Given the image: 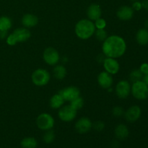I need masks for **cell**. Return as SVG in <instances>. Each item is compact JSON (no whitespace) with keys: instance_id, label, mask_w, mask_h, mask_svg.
Listing matches in <instances>:
<instances>
[{"instance_id":"obj_1","label":"cell","mask_w":148,"mask_h":148,"mask_svg":"<svg viewBox=\"0 0 148 148\" xmlns=\"http://www.w3.org/2000/svg\"><path fill=\"white\" fill-rule=\"evenodd\" d=\"M102 50L106 57L117 59L124 54L127 50V44L123 38L119 36H111L103 41Z\"/></svg>"},{"instance_id":"obj_2","label":"cell","mask_w":148,"mask_h":148,"mask_svg":"<svg viewBox=\"0 0 148 148\" xmlns=\"http://www.w3.org/2000/svg\"><path fill=\"white\" fill-rule=\"evenodd\" d=\"M95 24L90 20H81L75 25V33L78 38L82 40L90 38L95 33Z\"/></svg>"},{"instance_id":"obj_3","label":"cell","mask_w":148,"mask_h":148,"mask_svg":"<svg viewBox=\"0 0 148 148\" xmlns=\"http://www.w3.org/2000/svg\"><path fill=\"white\" fill-rule=\"evenodd\" d=\"M131 91L136 99L145 100L148 98V85L143 80L133 82Z\"/></svg>"},{"instance_id":"obj_4","label":"cell","mask_w":148,"mask_h":148,"mask_svg":"<svg viewBox=\"0 0 148 148\" xmlns=\"http://www.w3.org/2000/svg\"><path fill=\"white\" fill-rule=\"evenodd\" d=\"M50 74L44 69H38L32 74V82L36 86L42 87L47 85L50 80Z\"/></svg>"},{"instance_id":"obj_5","label":"cell","mask_w":148,"mask_h":148,"mask_svg":"<svg viewBox=\"0 0 148 148\" xmlns=\"http://www.w3.org/2000/svg\"><path fill=\"white\" fill-rule=\"evenodd\" d=\"M36 124L40 130L43 131L51 130L54 126V119L47 113L40 114L36 119Z\"/></svg>"},{"instance_id":"obj_6","label":"cell","mask_w":148,"mask_h":148,"mask_svg":"<svg viewBox=\"0 0 148 148\" xmlns=\"http://www.w3.org/2000/svg\"><path fill=\"white\" fill-rule=\"evenodd\" d=\"M77 111L70 105L65 106L59 109V117L62 121L65 122H70L75 119L77 116Z\"/></svg>"},{"instance_id":"obj_7","label":"cell","mask_w":148,"mask_h":148,"mask_svg":"<svg viewBox=\"0 0 148 148\" xmlns=\"http://www.w3.org/2000/svg\"><path fill=\"white\" fill-rule=\"evenodd\" d=\"M43 58L45 62L49 65H55L59 62V54L56 49L49 47L43 51Z\"/></svg>"},{"instance_id":"obj_8","label":"cell","mask_w":148,"mask_h":148,"mask_svg":"<svg viewBox=\"0 0 148 148\" xmlns=\"http://www.w3.org/2000/svg\"><path fill=\"white\" fill-rule=\"evenodd\" d=\"M64 101H72L80 95V91L77 88L74 86L67 87V88L62 89L59 92Z\"/></svg>"},{"instance_id":"obj_9","label":"cell","mask_w":148,"mask_h":148,"mask_svg":"<svg viewBox=\"0 0 148 148\" xmlns=\"http://www.w3.org/2000/svg\"><path fill=\"white\" fill-rule=\"evenodd\" d=\"M131 92V85L127 80H121L116 87V92L117 96L121 99L127 98Z\"/></svg>"},{"instance_id":"obj_10","label":"cell","mask_w":148,"mask_h":148,"mask_svg":"<svg viewBox=\"0 0 148 148\" xmlns=\"http://www.w3.org/2000/svg\"><path fill=\"white\" fill-rule=\"evenodd\" d=\"M92 127L91 120L87 117L79 119L75 124V130L79 134H85L88 132Z\"/></svg>"},{"instance_id":"obj_11","label":"cell","mask_w":148,"mask_h":148,"mask_svg":"<svg viewBox=\"0 0 148 148\" xmlns=\"http://www.w3.org/2000/svg\"><path fill=\"white\" fill-rule=\"evenodd\" d=\"M103 66L106 69V72L111 75H116L118 73L120 69L119 64L114 58H106L103 61Z\"/></svg>"},{"instance_id":"obj_12","label":"cell","mask_w":148,"mask_h":148,"mask_svg":"<svg viewBox=\"0 0 148 148\" xmlns=\"http://www.w3.org/2000/svg\"><path fill=\"white\" fill-rule=\"evenodd\" d=\"M12 36L15 40L16 43L18 42H25L28 40L31 36L30 31L26 27H20L14 30Z\"/></svg>"},{"instance_id":"obj_13","label":"cell","mask_w":148,"mask_h":148,"mask_svg":"<svg viewBox=\"0 0 148 148\" xmlns=\"http://www.w3.org/2000/svg\"><path fill=\"white\" fill-rule=\"evenodd\" d=\"M141 116V109L137 106L130 107L125 113V118L129 122H134L140 119Z\"/></svg>"},{"instance_id":"obj_14","label":"cell","mask_w":148,"mask_h":148,"mask_svg":"<svg viewBox=\"0 0 148 148\" xmlns=\"http://www.w3.org/2000/svg\"><path fill=\"white\" fill-rule=\"evenodd\" d=\"M98 82L101 88L106 89L111 88L112 85L113 78L111 74L108 73L107 72H102L98 75Z\"/></svg>"},{"instance_id":"obj_15","label":"cell","mask_w":148,"mask_h":148,"mask_svg":"<svg viewBox=\"0 0 148 148\" xmlns=\"http://www.w3.org/2000/svg\"><path fill=\"white\" fill-rule=\"evenodd\" d=\"M134 10L129 6H122L118 10L116 15L121 20H130L132 18Z\"/></svg>"},{"instance_id":"obj_16","label":"cell","mask_w":148,"mask_h":148,"mask_svg":"<svg viewBox=\"0 0 148 148\" xmlns=\"http://www.w3.org/2000/svg\"><path fill=\"white\" fill-rule=\"evenodd\" d=\"M101 14H102V12H101V7L96 4H90L88 7V10H87L88 17L91 21H92V20L95 21L96 20H98V18L101 17Z\"/></svg>"},{"instance_id":"obj_17","label":"cell","mask_w":148,"mask_h":148,"mask_svg":"<svg viewBox=\"0 0 148 148\" xmlns=\"http://www.w3.org/2000/svg\"><path fill=\"white\" fill-rule=\"evenodd\" d=\"M38 23V18L37 17V16L33 14H25L22 19V24L26 28L34 27Z\"/></svg>"},{"instance_id":"obj_18","label":"cell","mask_w":148,"mask_h":148,"mask_svg":"<svg viewBox=\"0 0 148 148\" xmlns=\"http://www.w3.org/2000/svg\"><path fill=\"white\" fill-rule=\"evenodd\" d=\"M115 136L117 139L120 140H124L128 137L130 132H129L128 128L124 124H119L115 129Z\"/></svg>"},{"instance_id":"obj_19","label":"cell","mask_w":148,"mask_h":148,"mask_svg":"<svg viewBox=\"0 0 148 148\" xmlns=\"http://www.w3.org/2000/svg\"><path fill=\"white\" fill-rule=\"evenodd\" d=\"M137 43L141 46H145L148 43V30L146 28L140 29L136 35Z\"/></svg>"},{"instance_id":"obj_20","label":"cell","mask_w":148,"mask_h":148,"mask_svg":"<svg viewBox=\"0 0 148 148\" xmlns=\"http://www.w3.org/2000/svg\"><path fill=\"white\" fill-rule=\"evenodd\" d=\"M64 103V100L59 93L55 94L54 95L51 97L50 100V106L53 109L61 108Z\"/></svg>"},{"instance_id":"obj_21","label":"cell","mask_w":148,"mask_h":148,"mask_svg":"<svg viewBox=\"0 0 148 148\" xmlns=\"http://www.w3.org/2000/svg\"><path fill=\"white\" fill-rule=\"evenodd\" d=\"M38 145V142L34 137H25L20 143L22 148H36Z\"/></svg>"},{"instance_id":"obj_22","label":"cell","mask_w":148,"mask_h":148,"mask_svg":"<svg viewBox=\"0 0 148 148\" xmlns=\"http://www.w3.org/2000/svg\"><path fill=\"white\" fill-rule=\"evenodd\" d=\"M66 75V69L62 65L56 66L53 69V75L57 79H63Z\"/></svg>"},{"instance_id":"obj_23","label":"cell","mask_w":148,"mask_h":148,"mask_svg":"<svg viewBox=\"0 0 148 148\" xmlns=\"http://www.w3.org/2000/svg\"><path fill=\"white\" fill-rule=\"evenodd\" d=\"M12 27V21L10 18L7 16H2L0 17V30L1 31H8Z\"/></svg>"},{"instance_id":"obj_24","label":"cell","mask_w":148,"mask_h":148,"mask_svg":"<svg viewBox=\"0 0 148 148\" xmlns=\"http://www.w3.org/2000/svg\"><path fill=\"white\" fill-rule=\"evenodd\" d=\"M143 77L144 75L141 72V71L140 69H134L132 72L130 73V78L131 79V81H132L133 82H137V81L143 80Z\"/></svg>"},{"instance_id":"obj_25","label":"cell","mask_w":148,"mask_h":148,"mask_svg":"<svg viewBox=\"0 0 148 148\" xmlns=\"http://www.w3.org/2000/svg\"><path fill=\"white\" fill-rule=\"evenodd\" d=\"M70 106L75 109L76 111H78V110L81 109V108L83 107L84 106V101L81 97H77V98L74 99L73 101H71Z\"/></svg>"},{"instance_id":"obj_26","label":"cell","mask_w":148,"mask_h":148,"mask_svg":"<svg viewBox=\"0 0 148 148\" xmlns=\"http://www.w3.org/2000/svg\"><path fill=\"white\" fill-rule=\"evenodd\" d=\"M54 139H55V133L54 132L51 130H47L43 137V142L46 143V144H50V143H53Z\"/></svg>"},{"instance_id":"obj_27","label":"cell","mask_w":148,"mask_h":148,"mask_svg":"<svg viewBox=\"0 0 148 148\" xmlns=\"http://www.w3.org/2000/svg\"><path fill=\"white\" fill-rule=\"evenodd\" d=\"M95 37L100 41H104L107 38V33L104 29H97L96 31H95Z\"/></svg>"},{"instance_id":"obj_28","label":"cell","mask_w":148,"mask_h":148,"mask_svg":"<svg viewBox=\"0 0 148 148\" xmlns=\"http://www.w3.org/2000/svg\"><path fill=\"white\" fill-rule=\"evenodd\" d=\"M95 28L97 29H104L106 26V22L104 19L102 18H98V20H95Z\"/></svg>"},{"instance_id":"obj_29","label":"cell","mask_w":148,"mask_h":148,"mask_svg":"<svg viewBox=\"0 0 148 148\" xmlns=\"http://www.w3.org/2000/svg\"><path fill=\"white\" fill-rule=\"evenodd\" d=\"M112 112H113V114H114L115 116L119 117V116H121L124 114V109H123L121 107L116 106V107H114V108H113Z\"/></svg>"},{"instance_id":"obj_30","label":"cell","mask_w":148,"mask_h":148,"mask_svg":"<svg viewBox=\"0 0 148 148\" xmlns=\"http://www.w3.org/2000/svg\"><path fill=\"white\" fill-rule=\"evenodd\" d=\"M92 126H93L94 129H95V130L98 132L102 131V130L104 129V123L102 122V121H96V122L94 124V125H92Z\"/></svg>"},{"instance_id":"obj_31","label":"cell","mask_w":148,"mask_h":148,"mask_svg":"<svg viewBox=\"0 0 148 148\" xmlns=\"http://www.w3.org/2000/svg\"><path fill=\"white\" fill-rule=\"evenodd\" d=\"M140 70L141 71V72L144 75H147L148 74V64H147V63L143 64L141 65V66H140Z\"/></svg>"},{"instance_id":"obj_32","label":"cell","mask_w":148,"mask_h":148,"mask_svg":"<svg viewBox=\"0 0 148 148\" xmlns=\"http://www.w3.org/2000/svg\"><path fill=\"white\" fill-rule=\"evenodd\" d=\"M132 9L135 10H140L142 9V4L140 2V1H134L132 4Z\"/></svg>"},{"instance_id":"obj_33","label":"cell","mask_w":148,"mask_h":148,"mask_svg":"<svg viewBox=\"0 0 148 148\" xmlns=\"http://www.w3.org/2000/svg\"><path fill=\"white\" fill-rule=\"evenodd\" d=\"M142 4V7H143L144 9H145L146 10L148 11V0H143Z\"/></svg>"},{"instance_id":"obj_34","label":"cell","mask_w":148,"mask_h":148,"mask_svg":"<svg viewBox=\"0 0 148 148\" xmlns=\"http://www.w3.org/2000/svg\"><path fill=\"white\" fill-rule=\"evenodd\" d=\"M7 31H1L0 30V38L4 39L7 37Z\"/></svg>"},{"instance_id":"obj_35","label":"cell","mask_w":148,"mask_h":148,"mask_svg":"<svg viewBox=\"0 0 148 148\" xmlns=\"http://www.w3.org/2000/svg\"><path fill=\"white\" fill-rule=\"evenodd\" d=\"M143 81L145 82V83L146 84V85H148V74H147V75H144V77H143Z\"/></svg>"},{"instance_id":"obj_36","label":"cell","mask_w":148,"mask_h":148,"mask_svg":"<svg viewBox=\"0 0 148 148\" xmlns=\"http://www.w3.org/2000/svg\"><path fill=\"white\" fill-rule=\"evenodd\" d=\"M145 25L146 29H148V19L145 21Z\"/></svg>"},{"instance_id":"obj_37","label":"cell","mask_w":148,"mask_h":148,"mask_svg":"<svg viewBox=\"0 0 148 148\" xmlns=\"http://www.w3.org/2000/svg\"><path fill=\"white\" fill-rule=\"evenodd\" d=\"M132 1H134H134H138V0H132Z\"/></svg>"}]
</instances>
